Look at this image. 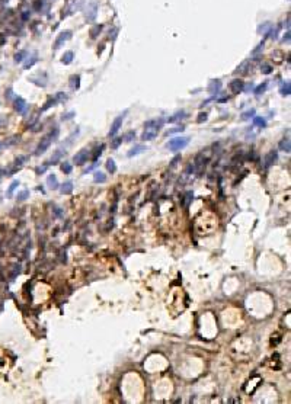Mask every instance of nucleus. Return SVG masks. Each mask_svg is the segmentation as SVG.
I'll list each match as a JSON object with an SVG mask.
<instances>
[{
    "instance_id": "1",
    "label": "nucleus",
    "mask_w": 291,
    "mask_h": 404,
    "mask_svg": "<svg viewBox=\"0 0 291 404\" xmlns=\"http://www.w3.org/2000/svg\"><path fill=\"white\" fill-rule=\"evenodd\" d=\"M162 124H163V119L147 121L144 124L146 129H144V133H143V135H141V140H144V141H152V140H154L157 137V134H159V129H160V126H162Z\"/></svg>"
},
{
    "instance_id": "2",
    "label": "nucleus",
    "mask_w": 291,
    "mask_h": 404,
    "mask_svg": "<svg viewBox=\"0 0 291 404\" xmlns=\"http://www.w3.org/2000/svg\"><path fill=\"white\" fill-rule=\"evenodd\" d=\"M188 144H189V137H175V138L169 140V143L166 144V147H167L169 151L176 153V151L184 150Z\"/></svg>"
},
{
    "instance_id": "3",
    "label": "nucleus",
    "mask_w": 291,
    "mask_h": 404,
    "mask_svg": "<svg viewBox=\"0 0 291 404\" xmlns=\"http://www.w3.org/2000/svg\"><path fill=\"white\" fill-rule=\"evenodd\" d=\"M127 113H128V111H124L121 115H118V116L114 119L112 125H111V129H109V137H115V135L118 134L119 128L122 126V122H124V119H125V115H127Z\"/></svg>"
},
{
    "instance_id": "4",
    "label": "nucleus",
    "mask_w": 291,
    "mask_h": 404,
    "mask_svg": "<svg viewBox=\"0 0 291 404\" xmlns=\"http://www.w3.org/2000/svg\"><path fill=\"white\" fill-rule=\"evenodd\" d=\"M51 141L53 140L50 138V137H44V138L41 140L40 143H38V146H37V150H35V156H41V154H44V153L50 148V146H51Z\"/></svg>"
},
{
    "instance_id": "5",
    "label": "nucleus",
    "mask_w": 291,
    "mask_h": 404,
    "mask_svg": "<svg viewBox=\"0 0 291 404\" xmlns=\"http://www.w3.org/2000/svg\"><path fill=\"white\" fill-rule=\"evenodd\" d=\"M87 159H89V150H86V148H82L79 153H76V154H74L73 161H74L76 164L82 166V164H85V163H86Z\"/></svg>"
},
{
    "instance_id": "6",
    "label": "nucleus",
    "mask_w": 291,
    "mask_h": 404,
    "mask_svg": "<svg viewBox=\"0 0 291 404\" xmlns=\"http://www.w3.org/2000/svg\"><path fill=\"white\" fill-rule=\"evenodd\" d=\"M70 38H72V31H64V32H61L58 36H57L55 42H54V50H58L60 47H63V44L67 42Z\"/></svg>"
},
{
    "instance_id": "7",
    "label": "nucleus",
    "mask_w": 291,
    "mask_h": 404,
    "mask_svg": "<svg viewBox=\"0 0 291 404\" xmlns=\"http://www.w3.org/2000/svg\"><path fill=\"white\" fill-rule=\"evenodd\" d=\"M230 89H232L233 93L243 92V89H245V83H243V80H240V79L233 80L232 83H230Z\"/></svg>"
},
{
    "instance_id": "8",
    "label": "nucleus",
    "mask_w": 291,
    "mask_h": 404,
    "mask_svg": "<svg viewBox=\"0 0 291 404\" xmlns=\"http://www.w3.org/2000/svg\"><path fill=\"white\" fill-rule=\"evenodd\" d=\"M277 159H278V151L277 150H271V151L265 156V166H266V167L272 166L275 161H277Z\"/></svg>"
},
{
    "instance_id": "9",
    "label": "nucleus",
    "mask_w": 291,
    "mask_h": 404,
    "mask_svg": "<svg viewBox=\"0 0 291 404\" xmlns=\"http://www.w3.org/2000/svg\"><path fill=\"white\" fill-rule=\"evenodd\" d=\"M58 189H60V193H61V195H70V193L73 192V182L72 180H67V182H64L61 186H58Z\"/></svg>"
},
{
    "instance_id": "10",
    "label": "nucleus",
    "mask_w": 291,
    "mask_h": 404,
    "mask_svg": "<svg viewBox=\"0 0 291 404\" xmlns=\"http://www.w3.org/2000/svg\"><path fill=\"white\" fill-rule=\"evenodd\" d=\"M47 185H48L50 189H53V191L58 189L60 183H58V180H57V176H55L54 173L53 174H48V178H47Z\"/></svg>"
},
{
    "instance_id": "11",
    "label": "nucleus",
    "mask_w": 291,
    "mask_h": 404,
    "mask_svg": "<svg viewBox=\"0 0 291 404\" xmlns=\"http://www.w3.org/2000/svg\"><path fill=\"white\" fill-rule=\"evenodd\" d=\"M26 108H28L26 102L22 99V98H16V99H15V109H16L19 113H23Z\"/></svg>"
},
{
    "instance_id": "12",
    "label": "nucleus",
    "mask_w": 291,
    "mask_h": 404,
    "mask_svg": "<svg viewBox=\"0 0 291 404\" xmlns=\"http://www.w3.org/2000/svg\"><path fill=\"white\" fill-rule=\"evenodd\" d=\"M147 148H146V146H143V144H138V146H135V147H132L130 151L127 153V156L128 157H134V156H138V154H141L143 151H146Z\"/></svg>"
},
{
    "instance_id": "13",
    "label": "nucleus",
    "mask_w": 291,
    "mask_h": 404,
    "mask_svg": "<svg viewBox=\"0 0 291 404\" xmlns=\"http://www.w3.org/2000/svg\"><path fill=\"white\" fill-rule=\"evenodd\" d=\"M186 116V112L185 111H178L176 113H173L170 118H167V122H170V124H173V122H178V121H181V119H184Z\"/></svg>"
},
{
    "instance_id": "14",
    "label": "nucleus",
    "mask_w": 291,
    "mask_h": 404,
    "mask_svg": "<svg viewBox=\"0 0 291 404\" xmlns=\"http://www.w3.org/2000/svg\"><path fill=\"white\" fill-rule=\"evenodd\" d=\"M221 89V81L220 80H212L211 83L208 85V92L210 93H218Z\"/></svg>"
},
{
    "instance_id": "15",
    "label": "nucleus",
    "mask_w": 291,
    "mask_h": 404,
    "mask_svg": "<svg viewBox=\"0 0 291 404\" xmlns=\"http://www.w3.org/2000/svg\"><path fill=\"white\" fill-rule=\"evenodd\" d=\"M70 87H72L73 90H76V89H79L80 87V76L79 74H73L72 77H70Z\"/></svg>"
},
{
    "instance_id": "16",
    "label": "nucleus",
    "mask_w": 291,
    "mask_h": 404,
    "mask_svg": "<svg viewBox=\"0 0 291 404\" xmlns=\"http://www.w3.org/2000/svg\"><path fill=\"white\" fill-rule=\"evenodd\" d=\"M279 150L281 151H285V153H290L291 151V143L288 138H284L281 143H279Z\"/></svg>"
},
{
    "instance_id": "17",
    "label": "nucleus",
    "mask_w": 291,
    "mask_h": 404,
    "mask_svg": "<svg viewBox=\"0 0 291 404\" xmlns=\"http://www.w3.org/2000/svg\"><path fill=\"white\" fill-rule=\"evenodd\" d=\"M93 180H95L96 183H105L106 182V174L105 173H102V172H95V174H93Z\"/></svg>"
},
{
    "instance_id": "18",
    "label": "nucleus",
    "mask_w": 291,
    "mask_h": 404,
    "mask_svg": "<svg viewBox=\"0 0 291 404\" xmlns=\"http://www.w3.org/2000/svg\"><path fill=\"white\" fill-rule=\"evenodd\" d=\"M73 57H74V54H73V51H66L64 53V55H63V58H61V63L63 64H70L73 61Z\"/></svg>"
},
{
    "instance_id": "19",
    "label": "nucleus",
    "mask_w": 291,
    "mask_h": 404,
    "mask_svg": "<svg viewBox=\"0 0 291 404\" xmlns=\"http://www.w3.org/2000/svg\"><path fill=\"white\" fill-rule=\"evenodd\" d=\"M106 170L111 173V174H114V173L117 172V164H115V161L112 159L106 160Z\"/></svg>"
},
{
    "instance_id": "20",
    "label": "nucleus",
    "mask_w": 291,
    "mask_h": 404,
    "mask_svg": "<svg viewBox=\"0 0 291 404\" xmlns=\"http://www.w3.org/2000/svg\"><path fill=\"white\" fill-rule=\"evenodd\" d=\"M19 186V180H13L12 183H10V186H9V189H7V192H6V195H7V198H10L12 195H13V192L16 191V188Z\"/></svg>"
},
{
    "instance_id": "21",
    "label": "nucleus",
    "mask_w": 291,
    "mask_h": 404,
    "mask_svg": "<svg viewBox=\"0 0 291 404\" xmlns=\"http://www.w3.org/2000/svg\"><path fill=\"white\" fill-rule=\"evenodd\" d=\"M291 93V85H290V81H285L284 85L281 86V95L282 96H288Z\"/></svg>"
},
{
    "instance_id": "22",
    "label": "nucleus",
    "mask_w": 291,
    "mask_h": 404,
    "mask_svg": "<svg viewBox=\"0 0 291 404\" xmlns=\"http://www.w3.org/2000/svg\"><path fill=\"white\" fill-rule=\"evenodd\" d=\"M61 172L64 173V174H70L72 173V170H73V167H72V164L70 163H67V161H64V163H61Z\"/></svg>"
},
{
    "instance_id": "23",
    "label": "nucleus",
    "mask_w": 291,
    "mask_h": 404,
    "mask_svg": "<svg viewBox=\"0 0 291 404\" xmlns=\"http://www.w3.org/2000/svg\"><path fill=\"white\" fill-rule=\"evenodd\" d=\"M55 103H57V100H55V98H50V99H48V100H47V102H45V105H44V106H42V108H41V112H44V111H47L48 108H51V106H54V105H55Z\"/></svg>"
},
{
    "instance_id": "24",
    "label": "nucleus",
    "mask_w": 291,
    "mask_h": 404,
    "mask_svg": "<svg viewBox=\"0 0 291 404\" xmlns=\"http://www.w3.org/2000/svg\"><path fill=\"white\" fill-rule=\"evenodd\" d=\"M61 156H63V151L61 150H57V151L54 153V156L51 157V163L50 164H57L60 161V159H61Z\"/></svg>"
},
{
    "instance_id": "25",
    "label": "nucleus",
    "mask_w": 291,
    "mask_h": 404,
    "mask_svg": "<svg viewBox=\"0 0 291 404\" xmlns=\"http://www.w3.org/2000/svg\"><path fill=\"white\" fill-rule=\"evenodd\" d=\"M252 119H253V124H255V125H259L261 128H265V125H266L265 119L264 118H261V116H253Z\"/></svg>"
},
{
    "instance_id": "26",
    "label": "nucleus",
    "mask_w": 291,
    "mask_h": 404,
    "mask_svg": "<svg viewBox=\"0 0 291 404\" xmlns=\"http://www.w3.org/2000/svg\"><path fill=\"white\" fill-rule=\"evenodd\" d=\"M253 116H255V109H249V111H246V112L242 113V119H245V121L251 119V118H253Z\"/></svg>"
},
{
    "instance_id": "27",
    "label": "nucleus",
    "mask_w": 291,
    "mask_h": 404,
    "mask_svg": "<svg viewBox=\"0 0 291 404\" xmlns=\"http://www.w3.org/2000/svg\"><path fill=\"white\" fill-rule=\"evenodd\" d=\"M54 98H55V100H57V103H64V102L67 100V95H64L63 92H58Z\"/></svg>"
},
{
    "instance_id": "28",
    "label": "nucleus",
    "mask_w": 291,
    "mask_h": 404,
    "mask_svg": "<svg viewBox=\"0 0 291 404\" xmlns=\"http://www.w3.org/2000/svg\"><path fill=\"white\" fill-rule=\"evenodd\" d=\"M122 143V138L121 137H115L114 140H111V148H114V150H117L119 147V144Z\"/></svg>"
},
{
    "instance_id": "29",
    "label": "nucleus",
    "mask_w": 291,
    "mask_h": 404,
    "mask_svg": "<svg viewBox=\"0 0 291 404\" xmlns=\"http://www.w3.org/2000/svg\"><path fill=\"white\" fill-rule=\"evenodd\" d=\"M266 87H268V81H264L262 85H259V86L255 89V95H261V93H264L265 90H266Z\"/></svg>"
},
{
    "instance_id": "30",
    "label": "nucleus",
    "mask_w": 291,
    "mask_h": 404,
    "mask_svg": "<svg viewBox=\"0 0 291 404\" xmlns=\"http://www.w3.org/2000/svg\"><path fill=\"white\" fill-rule=\"evenodd\" d=\"M26 198H29V191H28V189H25V191H22V192H19L18 195H16V199H18V201H25Z\"/></svg>"
},
{
    "instance_id": "31",
    "label": "nucleus",
    "mask_w": 291,
    "mask_h": 404,
    "mask_svg": "<svg viewBox=\"0 0 291 404\" xmlns=\"http://www.w3.org/2000/svg\"><path fill=\"white\" fill-rule=\"evenodd\" d=\"M134 138H135V133H134V131H128V133H127L125 135L122 137V140H124V141H127V143L132 141Z\"/></svg>"
},
{
    "instance_id": "32",
    "label": "nucleus",
    "mask_w": 291,
    "mask_h": 404,
    "mask_svg": "<svg viewBox=\"0 0 291 404\" xmlns=\"http://www.w3.org/2000/svg\"><path fill=\"white\" fill-rule=\"evenodd\" d=\"M28 159H29L28 156H19L18 159L15 160V164H16V166H22L25 161H28Z\"/></svg>"
},
{
    "instance_id": "33",
    "label": "nucleus",
    "mask_w": 291,
    "mask_h": 404,
    "mask_svg": "<svg viewBox=\"0 0 291 404\" xmlns=\"http://www.w3.org/2000/svg\"><path fill=\"white\" fill-rule=\"evenodd\" d=\"M184 129H185L184 126H176V128H172V129L166 131V135H170V134H176V133H182Z\"/></svg>"
},
{
    "instance_id": "34",
    "label": "nucleus",
    "mask_w": 291,
    "mask_h": 404,
    "mask_svg": "<svg viewBox=\"0 0 291 404\" xmlns=\"http://www.w3.org/2000/svg\"><path fill=\"white\" fill-rule=\"evenodd\" d=\"M261 71L264 74H269L272 71V67L269 66V64H262V67H261Z\"/></svg>"
},
{
    "instance_id": "35",
    "label": "nucleus",
    "mask_w": 291,
    "mask_h": 404,
    "mask_svg": "<svg viewBox=\"0 0 291 404\" xmlns=\"http://www.w3.org/2000/svg\"><path fill=\"white\" fill-rule=\"evenodd\" d=\"M25 54H26V53H25V51H19V53L16 54V55H15V61H16V63H22V60H23V57H25Z\"/></svg>"
},
{
    "instance_id": "36",
    "label": "nucleus",
    "mask_w": 291,
    "mask_h": 404,
    "mask_svg": "<svg viewBox=\"0 0 291 404\" xmlns=\"http://www.w3.org/2000/svg\"><path fill=\"white\" fill-rule=\"evenodd\" d=\"M192 198H194V193H192V192H186V195H185V202H184V205H185V206L189 205V202L192 201Z\"/></svg>"
},
{
    "instance_id": "37",
    "label": "nucleus",
    "mask_w": 291,
    "mask_h": 404,
    "mask_svg": "<svg viewBox=\"0 0 291 404\" xmlns=\"http://www.w3.org/2000/svg\"><path fill=\"white\" fill-rule=\"evenodd\" d=\"M205 121H207V113L201 112L198 115V119H197V122H198V124H201V122H205Z\"/></svg>"
},
{
    "instance_id": "38",
    "label": "nucleus",
    "mask_w": 291,
    "mask_h": 404,
    "mask_svg": "<svg viewBox=\"0 0 291 404\" xmlns=\"http://www.w3.org/2000/svg\"><path fill=\"white\" fill-rule=\"evenodd\" d=\"M48 137L53 140V141L54 140H57V137H58V128H54V131H51V134H50Z\"/></svg>"
},
{
    "instance_id": "39",
    "label": "nucleus",
    "mask_w": 291,
    "mask_h": 404,
    "mask_svg": "<svg viewBox=\"0 0 291 404\" xmlns=\"http://www.w3.org/2000/svg\"><path fill=\"white\" fill-rule=\"evenodd\" d=\"M98 31H100V26H99V25L93 26L92 29H90V36H92V38H95V36H96V32H98Z\"/></svg>"
},
{
    "instance_id": "40",
    "label": "nucleus",
    "mask_w": 291,
    "mask_h": 404,
    "mask_svg": "<svg viewBox=\"0 0 291 404\" xmlns=\"http://www.w3.org/2000/svg\"><path fill=\"white\" fill-rule=\"evenodd\" d=\"M102 150H103V146H100L98 150H96V153H95V157H93V160L96 161L98 160V157H100V154H102Z\"/></svg>"
},
{
    "instance_id": "41",
    "label": "nucleus",
    "mask_w": 291,
    "mask_h": 404,
    "mask_svg": "<svg viewBox=\"0 0 291 404\" xmlns=\"http://www.w3.org/2000/svg\"><path fill=\"white\" fill-rule=\"evenodd\" d=\"M178 161H181V156H176L175 159L172 160V163H170V167H175V166L178 164Z\"/></svg>"
},
{
    "instance_id": "42",
    "label": "nucleus",
    "mask_w": 291,
    "mask_h": 404,
    "mask_svg": "<svg viewBox=\"0 0 291 404\" xmlns=\"http://www.w3.org/2000/svg\"><path fill=\"white\" fill-rule=\"evenodd\" d=\"M73 115H74V112H68V113H66V115H63V121L72 119V118H73Z\"/></svg>"
},
{
    "instance_id": "43",
    "label": "nucleus",
    "mask_w": 291,
    "mask_h": 404,
    "mask_svg": "<svg viewBox=\"0 0 291 404\" xmlns=\"http://www.w3.org/2000/svg\"><path fill=\"white\" fill-rule=\"evenodd\" d=\"M47 167H48V164L42 166V167H38V169H37V173H40V174H41V173H44L47 170Z\"/></svg>"
},
{
    "instance_id": "44",
    "label": "nucleus",
    "mask_w": 291,
    "mask_h": 404,
    "mask_svg": "<svg viewBox=\"0 0 291 404\" xmlns=\"http://www.w3.org/2000/svg\"><path fill=\"white\" fill-rule=\"evenodd\" d=\"M60 209H61V208H55V209H54V212H55V215H57V217H61V214H63Z\"/></svg>"
},
{
    "instance_id": "45",
    "label": "nucleus",
    "mask_w": 291,
    "mask_h": 404,
    "mask_svg": "<svg viewBox=\"0 0 291 404\" xmlns=\"http://www.w3.org/2000/svg\"><path fill=\"white\" fill-rule=\"evenodd\" d=\"M288 35H290V33L287 32V36H284V41H287V42H288V41H290V36H288Z\"/></svg>"
},
{
    "instance_id": "46",
    "label": "nucleus",
    "mask_w": 291,
    "mask_h": 404,
    "mask_svg": "<svg viewBox=\"0 0 291 404\" xmlns=\"http://www.w3.org/2000/svg\"><path fill=\"white\" fill-rule=\"evenodd\" d=\"M0 148H2V143H0Z\"/></svg>"
}]
</instances>
